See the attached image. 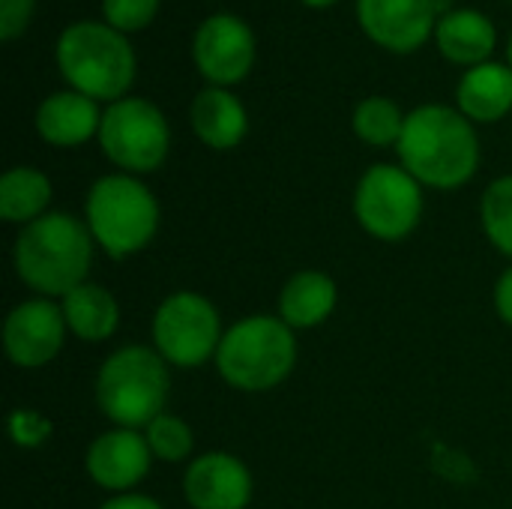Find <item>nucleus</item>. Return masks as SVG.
<instances>
[{
  "instance_id": "19",
  "label": "nucleus",
  "mask_w": 512,
  "mask_h": 509,
  "mask_svg": "<svg viewBox=\"0 0 512 509\" xmlns=\"http://www.w3.org/2000/svg\"><path fill=\"white\" fill-rule=\"evenodd\" d=\"M435 36H438L441 51L453 63L480 66L495 48V27L477 9H453V12L441 15V21L435 27Z\"/></svg>"
},
{
  "instance_id": "4",
  "label": "nucleus",
  "mask_w": 512,
  "mask_h": 509,
  "mask_svg": "<svg viewBox=\"0 0 512 509\" xmlns=\"http://www.w3.org/2000/svg\"><path fill=\"white\" fill-rule=\"evenodd\" d=\"M168 387L171 378L159 351L129 345L102 363L96 375V402L120 429H138L165 414Z\"/></svg>"
},
{
  "instance_id": "10",
  "label": "nucleus",
  "mask_w": 512,
  "mask_h": 509,
  "mask_svg": "<svg viewBox=\"0 0 512 509\" xmlns=\"http://www.w3.org/2000/svg\"><path fill=\"white\" fill-rule=\"evenodd\" d=\"M63 309L51 300H27L15 306L3 324V348L21 369H39L57 357L66 336Z\"/></svg>"
},
{
  "instance_id": "25",
  "label": "nucleus",
  "mask_w": 512,
  "mask_h": 509,
  "mask_svg": "<svg viewBox=\"0 0 512 509\" xmlns=\"http://www.w3.org/2000/svg\"><path fill=\"white\" fill-rule=\"evenodd\" d=\"M159 0H102L105 18L114 30H138L156 15Z\"/></svg>"
},
{
  "instance_id": "16",
  "label": "nucleus",
  "mask_w": 512,
  "mask_h": 509,
  "mask_svg": "<svg viewBox=\"0 0 512 509\" xmlns=\"http://www.w3.org/2000/svg\"><path fill=\"white\" fill-rule=\"evenodd\" d=\"M192 129L195 135L216 150H228L243 141L246 135V108L237 96H231L222 87H204L192 99Z\"/></svg>"
},
{
  "instance_id": "20",
  "label": "nucleus",
  "mask_w": 512,
  "mask_h": 509,
  "mask_svg": "<svg viewBox=\"0 0 512 509\" xmlns=\"http://www.w3.org/2000/svg\"><path fill=\"white\" fill-rule=\"evenodd\" d=\"M459 108L474 120H498L512 108V69L504 63L471 66L459 84Z\"/></svg>"
},
{
  "instance_id": "13",
  "label": "nucleus",
  "mask_w": 512,
  "mask_h": 509,
  "mask_svg": "<svg viewBox=\"0 0 512 509\" xmlns=\"http://www.w3.org/2000/svg\"><path fill=\"white\" fill-rule=\"evenodd\" d=\"M153 453L147 438L135 429H111L87 447V474L93 483L111 492H126L141 483L150 471Z\"/></svg>"
},
{
  "instance_id": "28",
  "label": "nucleus",
  "mask_w": 512,
  "mask_h": 509,
  "mask_svg": "<svg viewBox=\"0 0 512 509\" xmlns=\"http://www.w3.org/2000/svg\"><path fill=\"white\" fill-rule=\"evenodd\" d=\"M495 309L507 324H512V267L495 285Z\"/></svg>"
},
{
  "instance_id": "29",
  "label": "nucleus",
  "mask_w": 512,
  "mask_h": 509,
  "mask_svg": "<svg viewBox=\"0 0 512 509\" xmlns=\"http://www.w3.org/2000/svg\"><path fill=\"white\" fill-rule=\"evenodd\" d=\"M99 509H162L153 498L147 495H117L111 501H105Z\"/></svg>"
},
{
  "instance_id": "7",
  "label": "nucleus",
  "mask_w": 512,
  "mask_h": 509,
  "mask_svg": "<svg viewBox=\"0 0 512 509\" xmlns=\"http://www.w3.org/2000/svg\"><path fill=\"white\" fill-rule=\"evenodd\" d=\"M153 342L165 363L195 369L207 363L222 345V324L216 306L192 291L162 300L153 318Z\"/></svg>"
},
{
  "instance_id": "3",
  "label": "nucleus",
  "mask_w": 512,
  "mask_h": 509,
  "mask_svg": "<svg viewBox=\"0 0 512 509\" xmlns=\"http://www.w3.org/2000/svg\"><path fill=\"white\" fill-rule=\"evenodd\" d=\"M297 363V342L294 330L282 318L252 315L234 324L216 351L219 375L243 390L261 393L279 387Z\"/></svg>"
},
{
  "instance_id": "11",
  "label": "nucleus",
  "mask_w": 512,
  "mask_h": 509,
  "mask_svg": "<svg viewBox=\"0 0 512 509\" xmlns=\"http://www.w3.org/2000/svg\"><path fill=\"white\" fill-rule=\"evenodd\" d=\"M192 54H195L198 69L213 84H234L252 66L255 39H252V30L237 15L219 12L201 21L192 39Z\"/></svg>"
},
{
  "instance_id": "26",
  "label": "nucleus",
  "mask_w": 512,
  "mask_h": 509,
  "mask_svg": "<svg viewBox=\"0 0 512 509\" xmlns=\"http://www.w3.org/2000/svg\"><path fill=\"white\" fill-rule=\"evenodd\" d=\"M48 432H51V426L39 414H33V411H15L12 414V438H15V444L36 447V444H42L48 438Z\"/></svg>"
},
{
  "instance_id": "32",
  "label": "nucleus",
  "mask_w": 512,
  "mask_h": 509,
  "mask_svg": "<svg viewBox=\"0 0 512 509\" xmlns=\"http://www.w3.org/2000/svg\"><path fill=\"white\" fill-rule=\"evenodd\" d=\"M507 57H510V63H512V36H510V45H507Z\"/></svg>"
},
{
  "instance_id": "17",
  "label": "nucleus",
  "mask_w": 512,
  "mask_h": 509,
  "mask_svg": "<svg viewBox=\"0 0 512 509\" xmlns=\"http://www.w3.org/2000/svg\"><path fill=\"white\" fill-rule=\"evenodd\" d=\"M336 309V282L327 273L303 270L291 276L279 294V318L291 330H309L330 318Z\"/></svg>"
},
{
  "instance_id": "22",
  "label": "nucleus",
  "mask_w": 512,
  "mask_h": 509,
  "mask_svg": "<svg viewBox=\"0 0 512 509\" xmlns=\"http://www.w3.org/2000/svg\"><path fill=\"white\" fill-rule=\"evenodd\" d=\"M402 129H405V117H402V111H399V105L393 99L369 96L354 111V132L363 141L375 144V147L399 144Z\"/></svg>"
},
{
  "instance_id": "8",
  "label": "nucleus",
  "mask_w": 512,
  "mask_h": 509,
  "mask_svg": "<svg viewBox=\"0 0 512 509\" xmlns=\"http://www.w3.org/2000/svg\"><path fill=\"white\" fill-rule=\"evenodd\" d=\"M354 213L372 237L402 240L423 216L420 180L396 165H372L354 192Z\"/></svg>"
},
{
  "instance_id": "5",
  "label": "nucleus",
  "mask_w": 512,
  "mask_h": 509,
  "mask_svg": "<svg viewBox=\"0 0 512 509\" xmlns=\"http://www.w3.org/2000/svg\"><path fill=\"white\" fill-rule=\"evenodd\" d=\"M63 78L90 99H117L135 75V54L111 24L75 21L57 39Z\"/></svg>"
},
{
  "instance_id": "1",
  "label": "nucleus",
  "mask_w": 512,
  "mask_h": 509,
  "mask_svg": "<svg viewBox=\"0 0 512 509\" xmlns=\"http://www.w3.org/2000/svg\"><path fill=\"white\" fill-rule=\"evenodd\" d=\"M396 147L405 171L435 189L468 183L480 165V144L471 123L447 105H420L411 111Z\"/></svg>"
},
{
  "instance_id": "27",
  "label": "nucleus",
  "mask_w": 512,
  "mask_h": 509,
  "mask_svg": "<svg viewBox=\"0 0 512 509\" xmlns=\"http://www.w3.org/2000/svg\"><path fill=\"white\" fill-rule=\"evenodd\" d=\"M33 0H0V39H15V33L30 21Z\"/></svg>"
},
{
  "instance_id": "9",
  "label": "nucleus",
  "mask_w": 512,
  "mask_h": 509,
  "mask_svg": "<svg viewBox=\"0 0 512 509\" xmlns=\"http://www.w3.org/2000/svg\"><path fill=\"white\" fill-rule=\"evenodd\" d=\"M99 141L114 165L126 171H153L168 153V123L147 99H117L102 114Z\"/></svg>"
},
{
  "instance_id": "23",
  "label": "nucleus",
  "mask_w": 512,
  "mask_h": 509,
  "mask_svg": "<svg viewBox=\"0 0 512 509\" xmlns=\"http://www.w3.org/2000/svg\"><path fill=\"white\" fill-rule=\"evenodd\" d=\"M480 216L495 249L512 258V177H501L486 189Z\"/></svg>"
},
{
  "instance_id": "6",
  "label": "nucleus",
  "mask_w": 512,
  "mask_h": 509,
  "mask_svg": "<svg viewBox=\"0 0 512 509\" xmlns=\"http://www.w3.org/2000/svg\"><path fill=\"white\" fill-rule=\"evenodd\" d=\"M87 228L111 258H129L153 240L159 228V204L135 177L108 174L90 186Z\"/></svg>"
},
{
  "instance_id": "2",
  "label": "nucleus",
  "mask_w": 512,
  "mask_h": 509,
  "mask_svg": "<svg viewBox=\"0 0 512 509\" xmlns=\"http://www.w3.org/2000/svg\"><path fill=\"white\" fill-rule=\"evenodd\" d=\"M93 258V234L69 213H45L15 240V273L42 297H66L84 285Z\"/></svg>"
},
{
  "instance_id": "30",
  "label": "nucleus",
  "mask_w": 512,
  "mask_h": 509,
  "mask_svg": "<svg viewBox=\"0 0 512 509\" xmlns=\"http://www.w3.org/2000/svg\"><path fill=\"white\" fill-rule=\"evenodd\" d=\"M432 6H435V12H438V15H447V12H453V9H450V0H432Z\"/></svg>"
},
{
  "instance_id": "24",
  "label": "nucleus",
  "mask_w": 512,
  "mask_h": 509,
  "mask_svg": "<svg viewBox=\"0 0 512 509\" xmlns=\"http://www.w3.org/2000/svg\"><path fill=\"white\" fill-rule=\"evenodd\" d=\"M147 447L156 459L162 462H183L192 453V429L171 414H159L150 426H147Z\"/></svg>"
},
{
  "instance_id": "12",
  "label": "nucleus",
  "mask_w": 512,
  "mask_h": 509,
  "mask_svg": "<svg viewBox=\"0 0 512 509\" xmlns=\"http://www.w3.org/2000/svg\"><path fill=\"white\" fill-rule=\"evenodd\" d=\"M183 495L192 509H246L252 498V477L237 456L207 453L186 468Z\"/></svg>"
},
{
  "instance_id": "21",
  "label": "nucleus",
  "mask_w": 512,
  "mask_h": 509,
  "mask_svg": "<svg viewBox=\"0 0 512 509\" xmlns=\"http://www.w3.org/2000/svg\"><path fill=\"white\" fill-rule=\"evenodd\" d=\"M51 201V183L36 168H12L0 180V216L6 222H24L45 216Z\"/></svg>"
},
{
  "instance_id": "15",
  "label": "nucleus",
  "mask_w": 512,
  "mask_h": 509,
  "mask_svg": "<svg viewBox=\"0 0 512 509\" xmlns=\"http://www.w3.org/2000/svg\"><path fill=\"white\" fill-rule=\"evenodd\" d=\"M99 126H102V117H99L96 102L90 96L78 93V90L54 93L36 111L39 135L48 144H57V147L84 144Z\"/></svg>"
},
{
  "instance_id": "31",
  "label": "nucleus",
  "mask_w": 512,
  "mask_h": 509,
  "mask_svg": "<svg viewBox=\"0 0 512 509\" xmlns=\"http://www.w3.org/2000/svg\"><path fill=\"white\" fill-rule=\"evenodd\" d=\"M309 6H327V3H333V0H306Z\"/></svg>"
},
{
  "instance_id": "14",
  "label": "nucleus",
  "mask_w": 512,
  "mask_h": 509,
  "mask_svg": "<svg viewBox=\"0 0 512 509\" xmlns=\"http://www.w3.org/2000/svg\"><path fill=\"white\" fill-rule=\"evenodd\" d=\"M363 30L384 48L414 51L432 30V0H357Z\"/></svg>"
},
{
  "instance_id": "18",
  "label": "nucleus",
  "mask_w": 512,
  "mask_h": 509,
  "mask_svg": "<svg viewBox=\"0 0 512 509\" xmlns=\"http://www.w3.org/2000/svg\"><path fill=\"white\" fill-rule=\"evenodd\" d=\"M66 327L84 342H105L120 327V306L114 294L102 285H78L60 303Z\"/></svg>"
}]
</instances>
